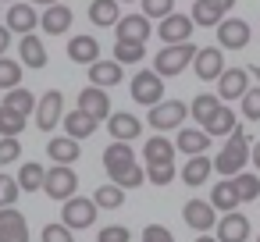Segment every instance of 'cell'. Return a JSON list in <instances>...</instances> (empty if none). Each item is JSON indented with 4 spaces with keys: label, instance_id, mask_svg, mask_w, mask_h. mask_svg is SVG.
Masks as SVG:
<instances>
[{
    "label": "cell",
    "instance_id": "33",
    "mask_svg": "<svg viewBox=\"0 0 260 242\" xmlns=\"http://www.w3.org/2000/svg\"><path fill=\"white\" fill-rule=\"evenodd\" d=\"M146 57V43H136V40H118L114 43V61L125 68V64H139Z\"/></svg>",
    "mask_w": 260,
    "mask_h": 242
},
{
    "label": "cell",
    "instance_id": "52",
    "mask_svg": "<svg viewBox=\"0 0 260 242\" xmlns=\"http://www.w3.org/2000/svg\"><path fill=\"white\" fill-rule=\"evenodd\" d=\"M210 4H217L221 11H232V8H235V0H210Z\"/></svg>",
    "mask_w": 260,
    "mask_h": 242
},
{
    "label": "cell",
    "instance_id": "53",
    "mask_svg": "<svg viewBox=\"0 0 260 242\" xmlns=\"http://www.w3.org/2000/svg\"><path fill=\"white\" fill-rule=\"evenodd\" d=\"M32 4H43V8H50V4H61V0H32Z\"/></svg>",
    "mask_w": 260,
    "mask_h": 242
},
{
    "label": "cell",
    "instance_id": "4",
    "mask_svg": "<svg viewBox=\"0 0 260 242\" xmlns=\"http://www.w3.org/2000/svg\"><path fill=\"white\" fill-rule=\"evenodd\" d=\"M93 221H96V203L93 199H86V196H68L64 203H61V224L64 228H93Z\"/></svg>",
    "mask_w": 260,
    "mask_h": 242
},
{
    "label": "cell",
    "instance_id": "32",
    "mask_svg": "<svg viewBox=\"0 0 260 242\" xmlns=\"http://www.w3.org/2000/svg\"><path fill=\"white\" fill-rule=\"evenodd\" d=\"M228 182H232V189H235L239 203H249V199H256V196H260V178H256V175H249V171H239V175H232Z\"/></svg>",
    "mask_w": 260,
    "mask_h": 242
},
{
    "label": "cell",
    "instance_id": "56",
    "mask_svg": "<svg viewBox=\"0 0 260 242\" xmlns=\"http://www.w3.org/2000/svg\"><path fill=\"white\" fill-rule=\"evenodd\" d=\"M256 242H260V238H256Z\"/></svg>",
    "mask_w": 260,
    "mask_h": 242
},
{
    "label": "cell",
    "instance_id": "27",
    "mask_svg": "<svg viewBox=\"0 0 260 242\" xmlns=\"http://www.w3.org/2000/svg\"><path fill=\"white\" fill-rule=\"evenodd\" d=\"M61 121H64V132H68L72 139H89V135L96 132V118H89V114L79 111V107H75L72 114H64Z\"/></svg>",
    "mask_w": 260,
    "mask_h": 242
},
{
    "label": "cell",
    "instance_id": "30",
    "mask_svg": "<svg viewBox=\"0 0 260 242\" xmlns=\"http://www.w3.org/2000/svg\"><path fill=\"white\" fill-rule=\"evenodd\" d=\"M128 164H136V153H132L128 143H111V146L104 150V167H107V175H111V171H121V167H128Z\"/></svg>",
    "mask_w": 260,
    "mask_h": 242
},
{
    "label": "cell",
    "instance_id": "50",
    "mask_svg": "<svg viewBox=\"0 0 260 242\" xmlns=\"http://www.w3.org/2000/svg\"><path fill=\"white\" fill-rule=\"evenodd\" d=\"M8 47H11V29H8V25H0V57L8 54Z\"/></svg>",
    "mask_w": 260,
    "mask_h": 242
},
{
    "label": "cell",
    "instance_id": "39",
    "mask_svg": "<svg viewBox=\"0 0 260 242\" xmlns=\"http://www.w3.org/2000/svg\"><path fill=\"white\" fill-rule=\"evenodd\" d=\"M25 121H29L25 114H18V111H11V107L0 103V135H22Z\"/></svg>",
    "mask_w": 260,
    "mask_h": 242
},
{
    "label": "cell",
    "instance_id": "38",
    "mask_svg": "<svg viewBox=\"0 0 260 242\" xmlns=\"http://www.w3.org/2000/svg\"><path fill=\"white\" fill-rule=\"evenodd\" d=\"M111 182H114L118 189H136V185L146 182V171H143L139 164H128V167H121V171H111Z\"/></svg>",
    "mask_w": 260,
    "mask_h": 242
},
{
    "label": "cell",
    "instance_id": "41",
    "mask_svg": "<svg viewBox=\"0 0 260 242\" xmlns=\"http://www.w3.org/2000/svg\"><path fill=\"white\" fill-rule=\"evenodd\" d=\"M217 103H221L217 96H210V93H200V96L189 103V114H192V118L203 125V121H207V114H214V111H217Z\"/></svg>",
    "mask_w": 260,
    "mask_h": 242
},
{
    "label": "cell",
    "instance_id": "23",
    "mask_svg": "<svg viewBox=\"0 0 260 242\" xmlns=\"http://www.w3.org/2000/svg\"><path fill=\"white\" fill-rule=\"evenodd\" d=\"M68 57L75 64H93V61H100V43L93 36H72L68 40Z\"/></svg>",
    "mask_w": 260,
    "mask_h": 242
},
{
    "label": "cell",
    "instance_id": "49",
    "mask_svg": "<svg viewBox=\"0 0 260 242\" xmlns=\"http://www.w3.org/2000/svg\"><path fill=\"white\" fill-rule=\"evenodd\" d=\"M139 242H175V235L164 228V224H150L146 231H143V238Z\"/></svg>",
    "mask_w": 260,
    "mask_h": 242
},
{
    "label": "cell",
    "instance_id": "16",
    "mask_svg": "<svg viewBox=\"0 0 260 242\" xmlns=\"http://www.w3.org/2000/svg\"><path fill=\"white\" fill-rule=\"evenodd\" d=\"M79 111H86L89 118H107L111 114V96H107V89H100V86H86L82 93H79Z\"/></svg>",
    "mask_w": 260,
    "mask_h": 242
},
{
    "label": "cell",
    "instance_id": "6",
    "mask_svg": "<svg viewBox=\"0 0 260 242\" xmlns=\"http://www.w3.org/2000/svg\"><path fill=\"white\" fill-rule=\"evenodd\" d=\"M132 100L143 103V107H153L164 100V79L153 72V68H143L136 79H132Z\"/></svg>",
    "mask_w": 260,
    "mask_h": 242
},
{
    "label": "cell",
    "instance_id": "55",
    "mask_svg": "<svg viewBox=\"0 0 260 242\" xmlns=\"http://www.w3.org/2000/svg\"><path fill=\"white\" fill-rule=\"evenodd\" d=\"M196 242H217V238H210V235H200V238H196Z\"/></svg>",
    "mask_w": 260,
    "mask_h": 242
},
{
    "label": "cell",
    "instance_id": "34",
    "mask_svg": "<svg viewBox=\"0 0 260 242\" xmlns=\"http://www.w3.org/2000/svg\"><path fill=\"white\" fill-rule=\"evenodd\" d=\"M4 107H11V111H18V114H32L36 111V96L29 93V89H22V86H15V89H8L4 93Z\"/></svg>",
    "mask_w": 260,
    "mask_h": 242
},
{
    "label": "cell",
    "instance_id": "36",
    "mask_svg": "<svg viewBox=\"0 0 260 242\" xmlns=\"http://www.w3.org/2000/svg\"><path fill=\"white\" fill-rule=\"evenodd\" d=\"M89 199L96 203V210H118V206L125 203V189H118V185L111 182V185H100Z\"/></svg>",
    "mask_w": 260,
    "mask_h": 242
},
{
    "label": "cell",
    "instance_id": "22",
    "mask_svg": "<svg viewBox=\"0 0 260 242\" xmlns=\"http://www.w3.org/2000/svg\"><path fill=\"white\" fill-rule=\"evenodd\" d=\"M47 153H50L54 164H68V167H72V164L79 160L82 146H79V139H72V135H57V139L47 143Z\"/></svg>",
    "mask_w": 260,
    "mask_h": 242
},
{
    "label": "cell",
    "instance_id": "43",
    "mask_svg": "<svg viewBox=\"0 0 260 242\" xmlns=\"http://www.w3.org/2000/svg\"><path fill=\"white\" fill-rule=\"evenodd\" d=\"M239 100H242V114L249 121H260V86H249Z\"/></svg>",
    "mask_w": 260,
    "mask_h": 242
},
{
    "label": "cell",
    "instance_id": "48",
    "mask_svg": "<svg viewBox=\"0 0 260 242\" xmlns=\"http://www.w3.org/2000/svg\"><path fill=\"white\" fill-rule=\"evenodd\" d=\"M40 238H43V242H75V235H72V228H64L61 221H57V224H47Z\"/></svg>",
    "mask_w": 260,
    "mask_h": 242
},
{
    "label": "cell",
    "instance_id": "40",
    "mask_svg": "<svg viewBox=\"0 0 260 242\" xmlns=\"http://www.w3.org/2000/svg\"><path fill=\"white\" fill-rule=\"evenodd\" d=\"M15 86H22V64L11 61V57H0V89L8 93Z\"/></svg>",
    "mask_w": 260,
    "mask_h": 242
},
{
    "label": "cell",
    "instance_id": "7",
    "mask_svg": "<svg viewBox=\"0 0 260 242\" xmlns=\"http://www.w3.org/2000/svg\"><path fill=\"white\" fill-rule=\"evenodd\" d=\"M32 114H36V125H40L43 132H50V128H57V125H61V118H64V96H61L57 89H50V93H43Z\"/></svg>",
    "mask_w": 260,
    "mask_h": 242
},
{
    "label": "cell",
    "instance_id": "3",
    "mask_svg": "<svg viewBox=\"0 0 260 242\" xmlns=\"http://www.w3.org/2000/svg\"><path fill=\"white\" fill-rule=\"evenodd\" d=\"M75 189H79V175L68 167V164H54L50 171H43V192L50 196V199H68V196H75Z\"/></svg>",
    "mask_w": 260,
    "mask_h": 242
},
{
    "label": "cell",
    "instance_id": "37",
    "mask_svg": "<svg viewBox=\"0 0 260 242\" xmlns=\"http://www.w3.org/2000/svg\"><path fill=\"white\" fill-rule=\"evenodd\" d=\"M207 203H210L214 210H224V214H228V210H235V206H239V196H235L232 182L224 178V182H217V185H214V192H210V199H207Z\"/></svg>",
    "mask_w": 260,
    "mask_h": 242
},
{
    "label": "cell",
    "instance_id": "54",
    "mask_svg": "<svg viewBox=\"0 0 260 242\" xmlns=\"http://www.w3.org/2000/svg\"><path fill=\"white\" fill-rule=\"evenodd\" d=\"M249 75H253V79H256V82H260V64H256V68H253V72H249Z\"/></svg>",
    "mask_w": 260,
    "mask_h": 242
},
{
    "label": "cell",
    "instance_id": "47",
    "mask_svg": "<svg viewBox=\"0 0 260 242\" xmlns=\"http://www.w3.org/2000/svg\"><path fill=\"white\" fill-rule=\"evenodd\" d=\"M132 238V231L125 228V224H107V228H100V235H96V242H128Z\"/></svg>",
    "mask_w": 260,
    "mask_h": 242
},
{
    "label": "cell",
    "instance_id": "17",
    "mask_svg": "<svg viewBox=\"0 0 260 242\" xmlns=\"http://www.w3.org/2000/svg\"><path fill=\"white\" fill-rule=\"evenodd\" d=\"M40 29L50 32V36H64L72 29V8L68 4H50L43 15H40Z\"/></svg>",
    "mask_w": 260,
    "mask_h": 242
},
{
    "label": "cell",
    "instance_id": "9",
    "mask_svg": "<svg viewBox=\"0 0 260 242\" xmlns=\"http://www.w3.org/2000/svg\"><path fill=\"white\" fill-rule=\"evenodd\" d=\"M192 68L200 75V82H217V75L224 72V54L221 47H203L192 54Z\"/></svg>",
    "mask_w": 260,
    "mask_h": 242
},
{
    "label": "cell",
    "instance_id": "46",
    "mask_svg": "<svg viewBox=\"0 0 260 242\" xmlns=\"http://www.w3.org/2000/svg\"><path fill=\"white\" fill-rule=\"evenodd\" d=\"M146 178H150L153 185H168V182L175 178V164H150V167H146Z\"/></svg>",
    "mask_w": 260,
    "mask_h": 242
},
{
    "label": "cell",
    "instance_id": "31",
    "mask_svg": "<svg viewBox=\"0 0 260 242\" xmlns=\"http://www.w3.org/2000/svg\"><path fill=\"white\" fill-rule=\"evenodd\" d=\"M192 25H200V29H210V25H217L221 18H224V11L217 8V4H210V0H192Z\"/></svg>",
    "mask_w": 260,
    "mask_h": 242
},
{
    "label": "cell",
    "instance_id": "13",
    "mask_svg": "<svg viewBox=\"0 0 260 242\" xmlns=\"http://www.w3.org/2000/svg\"><path fill=\"white\" fill-rule=\"evenodd\" d=\"M249 89V72L246 68H224L217 75V100H239Z\"/></svg>",
    "mask_w": 260,
    "mask_h": 242
},
{
    "label": "cell",
    "instance_id": "2",
    "mask_svg": "<svg viewBox=\"0 0 260 242\" xmlns=\"http://www.w3.org/2000/svg\"><path fill=\"white\" fill-rule=\"evenodd\" d=\"M192 54H196L192 43H168L160 54H153V72H157L160 79L182 75V72L192 64Z\"/></svg>",
    "mask_w": 260,
    "mask_h": 242
},
{
    "label": "cell",
    "instance_id": "44",
    "mask_svg": "<svg viewBox=\"0 0 260 242\" xmlns=\"http://www.w3.org/2000/svg\"><path fill=\"white\" fill-rule=\"evenodd\" d=\"M175 11V0H143V18H168Z\"/></svg>",
    "mask_w": 260,
    "mask_h": 242
},
{
    "label": "cell",
    "instance_id": "18",
    "mask_svg": "<svg viewBox=\"0 0 260 242\" xmlns=\"http://www.w3.org/2000/svg\"><path fill=\"white\" fill-rule=\"evenodd\" d=\"M114 32H118V40L146 43V40H150V32H153V25H150V18H143V15H125V18H118V22H114Z\"/></svg>",
    "mask_w": 260,
    "mask_h": 242
},
{
    "label": "cell",
    "instance_id": "45",
    "mask_svg": "<svg viewBox=\"0 0 260 242\" xmlns=\"http://www.w3.org/2000/svg\"><path fill=\"white\" fill-rule=\"evenodd\" d=\"M18 182L11 178V175H0V206H15V199H18Z\"/></svg>",
    "mask_w": 260,
    "mask_h": 242
},
{
    "label": "cell",
    "instance_id": "8",
    "mask_svg": "<svg viewBox=\"0 0 260 242\" xmlns=\"http://www.w3.org/2000/svg\"><path fill=\"white\" fill-rule=\"evenodd\" d=\"M214 29H217L221 50H242V47L249 43V25H246L242 18H221Z\"/></svg>",
    "mask_w": 260,
    "mask_h": 242
},
{
    "label": "cell",
    "instance_id": "28",
    "mask_svg": "<svg viewBox=\"0 0 260 242\" xmlns=\"http://www.w3.org/2000/svg\"><path fill=\"white\" fill-rule=\"evenodd\" d=\"M210 171H214V164H210V157L207 153H200V157H189V164L182 167V182L185 185H203L207 178H210Z\"/></svg>",
    "mask_w": 260,
    "mask_h": 242
},
{
    "label": "cell",
    "instance_id": "26",
    "mask_svg": "<svg viewBox=\"0 0 260 242\" xmlns=\"http://www.w3.org/2000/svg\"><path fill=\"white\" fill-rule=\"evenodd\" d=\"M118 18H121L118 0H89V22H93L96 29H111Z\"/></svg>",
    "mask_w": 260,
    "mask_h": 242
},
{
    "label": "cell",
    "instance_id": "11",
    "mask_svg": "<svg viewBox=\"0 0 260 242\" xmlns=\"http://www.w3.org/2000/svg\"><path fill=\"white\" fill-rule=\"evenodd\" d=\"M182 217H185V224H189V228H196L200 235H203V231H210V228L217 224V210H214L207 199H185Z\"/></svg>",
    "mask_w": 260,
    "mask_h": 242
},
{
    "label": "cell",
    "instance_id": "21",
    "mask_svg": "<svg viewBox=\"0 0 260 242\" xmlns=\"http://www.w3.org/2000/svg\"><path fill=\"white\" fill-rule=\"evenodd\" d=\"M171 143H175V150H182L189 157H200V153H207L210 135L203 128H178V139H171Z\"/></svg>",
    "mask_w": 260,
    "mask_h": 242
},
{
    "label": "cell",
    "instance_id": "20",
    "mask_svg": "<svg viewBox=\"0 0 260 242\" xmlns=\"http://www.w3.org/2000/svg\"><path fill=\"white\" fill-rule=\"evenodd\" d=\"M36 25H40V15H36L32 4H11V8H8V29H11V32H22V36H25V32H32Z\"/></svg>",
    "mask_w": 260,
    "mask_h": 242
},
{
    "label": "cell",
    "instance_id": "42",
    "mask_svg": "<svg viewBox=\"0 0 260 242\" xmlns=\"http://www.w3.org/2000/svg\"><path fill=\"white\" fill-rule=\"evenodd\" d=\"M18 157H22L18 135H0V167H4V164H15Z\"/></svg>",
    "mask_w": 260,
    "mask_h": 242
},
{
    "label": "cell",
    "instance_id": "25",
    "mask_svg": "<svg viewBox=\"0 0 260 242\" xmlns=\"http://www.w3.org/2000/svg\"><path fill=\"white\" fill-rule=\"evenodd\" d=\"M143 160H146V167L150 164H175V143L164 139V135H153L143 146Z\"/></svg>",
    "mask_w": 260,
    "mask_h": 242
},
{
    "label": "cell",
    "instance_id": "14",
    "mask_svg": "<svg viewBox=\"0 0 260 242\" xmlns=\"http://www.w3.org/2000/svg\"><path fill=\"white\" fill-rule=\"evenodd\" d=\"M107 128H111V139L114 143H136L139 132H143V121L136 114L121 111V114H107Z\"/></svg>",
    "mask_w": 260,
    "mask_h": 242
},
{
    "label": "cell",
    "instance_id": "35",
    "mask_svg": "<svg viewBox=\"0 0 260 242\" xmlns=\"http://www.w3.org/2000/svg\"><path fill=\"white\" fill-rule=\"evenodd\" d=\"M43 171H47V167H40L36 160L22 164V171H18V178H15L18 189H22V192H40V189H43Z\"/></svg>",
    "mask_w": 260,
    "mask_h": 242
},
{
    "label": "cell",
    "instance_id": "19",
    "mask_svg": "<svg viewBox=\"0 0 260 242\" xmlns=\"http://www.w3.org/2000/svg\"><path fill=\"white\" fill-rule=\"evenodd\" d=\"M121 79H125V68L118 61H93L89 64V86L107 89V86H121Z\"/></svg>",
    "mask_w": 260,
    "mask_h": 242
},
{
    "label": "cell",
    "instance_id": "51",
    "mask_svg": "<svg viewBox=\"0 0 260 242\" xmlns=\"http://www.w3.org/2000/svg\"><path fill=\"white\" fill-rule=\"evenodd\" d=\"M249 160H253V167H256V171H260V143H256V146H253V150H249Z\"/></svg>",
    "mask_w": 260,
    "mask_h": 242
},
{
    "label": "cell",
    "instance_id": "5",
    "mask_svg": "<svg viewBox=\"0 0 260 242\" xmlns=\"http://www.w3.org/2000/svg\"><path fill=\"white\" fill-rule=\"evenodd\" d=\"M189 118V103L182 100H160L150 107V125L157 132H171V128H182V121Z\"/></svg>",
    "mask_w": 260,
    "mask_h": 242
},
{
    "label": "cell",
    "instance_id": "24",
    "mask_svg": "<svg viewBox=\"0 0 260 242\" xmlns=\"http://www.w3.org/2000/svg\"><path fill=\"white\" fill-rule=\"evenodd\" d=\"M18 57H22L25 68H43V64H47V47L40 43V36L25 32L22 43H18Z\"/></svg>",
    "mask_w": 260,
    "mask_h": 242
},
{
    "label": "cell",
    "instance_id": "10",
    "mask_svg": "<svg viewBox=\"0 0 260 242\" xmlns=\"http://www.w3.org/2000/svg\"><path fill=\"white\" fill-rule=\"evenodd\" d=\"M0 242H29V224L22 210L0 206Z\"/></svg>",
    "mask_w": 260,
    "mask_h": 242
},
{
    "label": "cell",
    "instance_id": "29",
    "mask_svg": "<svg viewBox=\"0 0 260 242\" xmlns=\"http://www.w3.org/2000/svg\"><path fill=\"white\" fill-rule=\"evenodd\" d=\"M200 128H203L207 135H228V132L235 128V114H232L224 103H217V111H214V114H207V121H203Z\"/></svg>",
    "mask_w": 260,
    "mask_h": 242
},
{
    "label": "cell",
    "instance_id": "15",
    "mask_svg": "<svg viewBox=\"0 0 260 242\" xmlns=\"http://www.w3.org/2000/svg\"><path fill=\"white\" fill-rule=\"evenodd\" d=\"M214 228H217V235H214L217 242H246L249 238V221L242 214H235V210H228Z\"/></svg>",
    "mask_w": 260,
    "mask_h": 242
},
{
    "label": "cell",
    "instance_id": "1",
    "mask_svg": "<svg viewBox=\"0 0 260 242\" xmlns=\"http://www.w3.org/2000/svg\"><path fill=\"white\" fill-rule=\"evenodd\" d=\"M246 160H249V135L242 128H232L228 132V143L214 157V171H221L224 178H232V175H239L246 167Z\"/></svg>",
    "mask_w": 260,
    "mask_h": 242
},
{
    "label": "cell",
    "instance_id": "12",
    "mask_svg": "<svg viewBox=\"0 0 260 242\" xmlns=\"http://www.w3.org/2000/svg\"><path fill=\"white\" fill-rule=\"evenodd\" d=\"M192 18L189 15H178V11H171L168 18H160V29H157V36L164 40V43H189V36H192Z\"/></svg>",
    "mask_w": 260,
    "mask_h": 242
}]
</instances>
